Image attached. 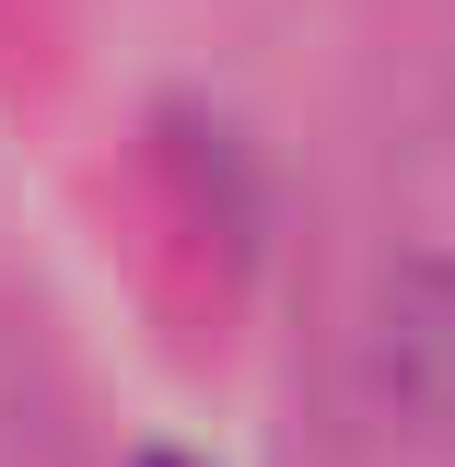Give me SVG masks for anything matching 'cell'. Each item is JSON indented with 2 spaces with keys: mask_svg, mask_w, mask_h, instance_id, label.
Here are the masks:
<instances>
[{
  "mask_svg": "<svg viewBox=\"0 0 455 467\" xmlns=\"http://www.w3.org/2000/svg\"><path fill=\"white\" fill-rule=\"evenodd\" d=\"M152 467H175V456H152Z\"/></svg>",
  "mask_w": 455,
  "mask_h": 467,
  "instance_id": "6da1fadb",
  "label": "cell"
}]
</instances>
